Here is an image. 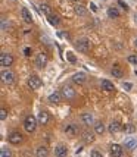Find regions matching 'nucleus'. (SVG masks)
Listing matches in <instances>:
<instances>
[{
  "mask_svg": "<svg viewBox=\"0 0 137 157\" xmlns=\"http://www.w3.org/2000/svg\"><path fill=\"white\" fill-rule=\"evenodd\" d=\"M61 94H62V97L63 98H66V100H72V98H75V96H77V91L71 85H63L62 87V90H61Z\"/></svg>",
  "mask_w": 137,
  "mask_h": 157,
  "instance_id": "obj_2",
  "label": "nucleus"
},
{
  "mask_svg": "<svg viewBox=\"0 0 137 157\" xmlns=\"http://www.w3.org/2000/svg\"><path fill=\"white\" fill-rule=\"evenodd\" d=\"M90 156L91 157H103L102 153H100V151H97V150H93L91 153H90Z\"/></svg>",
  "mask_w": 137,
  "mask_h": 157,
  "instance_id": "obj_33",
  "label": "nucleus"
},
{
  "mask_svg": "<svg viewBox=\"0 0 137 157\" xmlns=\"http://www.w3.org/2000/svg\"><path fill=\"white\" fill-rule=\"evenodd\" d=\"M65 134H68V135H71V137H74L75 134H78V128H77V125H74V123L66 125V128H65Z\"/></svg>",
  "mask_w": 137,
  "mask_h": 157,
  "instance_id": "obj_17",
  "label": "nucleus"
},
{
  "mask_svg": "<svg viewBox=\"0 0 137 157\" xmlns=\"http://www.w3.org/2000/svg\"><path fill=\"white\" fill-rule=\"evenodd\" d=\"M118 3H119V5H121V7H124V9H125V10H127V9H128V6H127V5H125V3H124L123 0H119V2H118Z\"/></svg>",
  "mask_w": 137,
  "mask_h": 157,
  "instance_id": "obj_36",
  "label": "nucleus"
},
{
  "mask_svg": "<svg viewBox=\"0 0 137 157\" xmlns=\"http://www.w3.org/2000/svg\"><path fill=\"white\" fill-rule=\"evenodd\" d=\"M123 131L125 132V134H134V132H136V126H134L133 123H125Z\"/></svg>",
  "mask_w": 137,
  "mask_h": 157,
  "instance_id": "obj_26",
  "label": "nucleus"
},
{
  "mask_svg": "<svg viewBox=\"0 0 137 157\" xmlns=\"http://www.w3.org/2000/svg\"><path fill=\"white\" fill-rule=\"evenodd\" d=\"M77 50L78 52H81V53H87L90 50V41L89 38H81V40L77 41Z\"/></svg>",
  "mask_w": 137,
  "mask_h": 157,
  "instance_id": "obj_3",
  "label": "nucleus"
},
{
  "mask_svg": "<svg viewBox=\"0 0 137 157\" xmlns=\"http://www.w3.org/2000/svg\"><path fill=\"white\" fill-rule=\"evenodd\" d=\"M35 156L37 157H49V150L46 147H38L35 151Z\"/></svg>",
  "mask_w": 137,
  "mask_h": 157,
  "instance_id": "obj_24",
  "label": "nucleus"
},
{
  "mask_svg": "<svg viewBox=\"0 0 137 157\" xmlns=\"http://www.w3.org/2000/svg\"><path fill=\"white\" fill-rule=\"evenodd\" d=\"M121 129H123V126H121V123L118 122V121H112V122L109 123V126H108L109 134H118Z\"/></svg>",
  "mask_w": 137,
  "mask_h": 157,
  "instance_id": "obj_11",
  "label": "nucleus"
},
{
  "mask_svg": "<svg viewBox=\"0 0 137 157\" xmlns=\"http://www.w3.org/2000/svg\"><path fill=\"white\" fill-rule=\"evenodd\" d=\"M66 59H68L71 63H77V59H75V56L72 55L71 52H66Z\"/></svg>",
  "mask_w": 137,
  "mask_h": 157,
  "instance_id": "obj_31",
  "label": "nucleus"
},
{
  "mask_svg": "<svg viewBox=\"0 0 137 157\" xmlns=\"http://www.w3.org/2000/svg\"><path fill=\"white\" fill-rule=\"evenodd\" d=\"M74 2H77V3H81L83 0H74Z\"/></svg>",
  "mask_w": 137,
  "mask_h": 157,
  "instance_id": "obj_38",
  "label": "nucleus"
},
{
  "mask_svg": "<svg viewBox=\"0 0 137 157\" xmlns=\"http://www.w3.org/2000/svg\"><path fill=\"white\" fill-rule=\"evenodd\" d=\"M90 5H91V6H90V7H91V10H93V12H96V10H97V7L95 6V5H93V3H90Z\"/></svg>",
  "mask_w": 137,
  "mask_h": 157,
  "instance_id": "obj_37",
  "label": "nucleus"
},
{
  "mask_svg": "<svg viewBox=\"0 0 137 157\" xmlns=\"http://www.w3.org/2000/svg\"><path fill=\"white\" fill-rule=\"evenodd\" d=\"M111 74L115 76V78H121V76L124 75V72H123V69L119 68L118 65H115L114 68H112V71H111Z\"/></svg>",
  "mask_w": 137,
  "mask_h": 157,
  "instance_id": "obj_25",
  "label": "nucleus"
},
{
  "mask_svg": "<svg viewBox=\"0 0 137 157\" xmlns=\"http://www.w3.org/2000/svg\"><path fill=\"white\" fill-rule=\"evenodd\" d=\"M108 16L112 18V19H115V18L119 16V10H118L117 7H109V9H108Z\"/></svg>",
  "mask_w": 137,
  "mask_h": 157,
  "instance_id": "obj_27",
  "label": "nucleus"
},
{
  "mask_svg": "<svg viewBox=\"0 0 137 157\" xmlns=\"http://www.w3.org/2000/svg\"><path fill=\"white\" fill-rule=\"evenodd\" d=\"M61 96L59 93H53V94H50L49 96V103H52V104H58V103L61 101Z\"/></svg>",
  "mask_w": 137,
  "mask_h": 157,
  "instance_id": "obj_22",
  "label": "nucleus"
},
{
  "mask_svg": "<svg viewBox=\"0 0 137 157\" xmlns=\"http://www.w3.org/2000/svg\"><path fill=\"white\" fill-rule=\"evenodd\" d=\"M86 79H87V75H86L84 72H77V74L72 75V82H74V84H78V85L84 84Z\"/></svg>",
  "mask_w": 137,
  "mask_h": 157,
  "instance_id": "obj_10",
  "label": "nucleus"
},
{
  "mask_svg": "<svg viewBox=\"0 0 137 157\" xmlns=\"http://www.w3.org/2000/svg\"><path fill=\"white\" fill-rule=\"evenodd\" d=\"M128 63H131V65H134V66H137V55H130L128 56Z\"/></svg>",
  "mask_w": 137,
  "mask_h": 157,
  "instance_id": "obj_30",
  "label": "nucleus"
},
{
  "mask_svg": "<svg viewBox=\"0 0 137 157\" xmlns=\"http://www.w3.org/2000/svg\"><path fill=\"white\" fill-rule=\"evenodd\" d=\"M6 117H7V110L6 109H2V110H0V119H2V121H5Z\"/></svg>",
  "mask_w": 137,
  "mask_h": 157,
  "instance_id": "obj_32",
  "label": "nucleus"
},
{
  "mask_svg": "<svg viewBox=\"0 0 137 157\" xmlns=\"http://www.w3.org/2000/svg\"><path fill=\"white\" fill-rule=\"evenodd\" d=\"M38 123H41V125H46V123L49 122V113L46 112V110H40V113H38Z\"/></svg>",
  "mask_w": 137,
  "mask_h": 157,
  "instance_id": "obj_18",
  "label": "nucleus"
},
{
  "mask_svg": "<svg viewBox=\"0 0 137 157\" xmlns=\"http://www.w3.org/2000/svg\"><path fill=\"white\" fill-rule=\"evenodd\" d=\"M38 10H40L44 16H50V15H52V7L49 6L47 3H40V5H38Z\"/></svg>",
  "mask_w": 137,
  "mask_h": 157,
  "instance_id": "obj_15",
  "label": "nucleus"
},
{
  "mask_svg": "<svg viewBox=\"0 0 137 157\" xmlns=\"http://www.w3.org/2000/svg\"><path fill=\"white\" fill-rule=\"evenodd\" d=\"M100 87H102V90H105V91H114V84L111 81H108V79H102L100 81Z\"/></svg>",
  "mask_w": 137,
  "mask_h": 157,
  "instance_id": "obj_19",
  "label": "nucleus"
},
{
  "mask_svg": "<svg viewBox=\"0 0 137 157\" xmlns=\"http://www.w3.org/2000/svg\"><path fill=\"white\" fill-rule=\"evenodd\" d=\"M105 125H103V122H95V134H97V135H102L103 132H105Z\"/></svg>",
  "mask_w": 137,
  "mask_h": 157,
  "instance_id": "obj_20",
  "label": "nucleus"
},
{
  "mask_svg": "<svg viewBox=\"0 0 137 157\" xmlns=\"http://www.w3.org/2000/svg\"><path fill=\"white\" fill-rule=\"evenodd\" d=\"M124 145H125L127 150H130V151L136 150L137 148V140L136 138H127V140L124 141Z\"/></svg>",
  "mask_w": 137,
  "mask_h": 157,
  "instance_id": "obj_13",
  "label": "nucleus"
},
{
  "mask_svg": "<svg viewBox=\"0 0 137 157\" xmlns=\"http://www.w3.org/2000/svg\"><path fill=\"white\" fill-rule=\"evenodd\" d=\"M109 153L112 157H123V147L119 144H111Z\"/></svg>",
  "mask_w": 137,
  "mask_h": 157,
  "instance_id": "obj_7",
  "label": "nucleus"
},
{
  "mask_svg": "<svg viewBox=\"0 0 137 157\" xmlns=\"http://www.w3.org/2000/svg\"><path fill=\"white\" fill-rule=\"evenodd\" d=\"M83 140H84L86 143H93V141H95V134H91L89 131H84V132H83Z\"/></svg>",
  "mask_w": 137,
  "mask_h": 157,
  "instance_id": "obj_23",
  "label": "nucleus"
},
{
  "mask_svg": "<svg viewBox=\"0 0 137 157\" xmlns=\"http://www.w3.org/2000/svg\"><path fill=\"white\" fill-rule=\"evenodd\" d=\"M75 13L78 15V16H83V18H84V16H87V9L83 6V5L78 3V5L75 6Z\"/></svg>",
  "mask_w": 137,
  "mask_h": 157,
  "instance_id": "obj_21",
  "label": "nucleus"
},
{
  "mask_svg": "<svg viewBox=\"0 0 137 157\" xmlns=\"http://www.w3.org/2000/svg\"><path fill=\"white\" fill-rule=\"evenodd\" d=\"M49 57L46 53H40V55H37V59H35V63H37V66L38 68H44L46 66V63H47Z\"/></svg>",
  "mask_w": 137,
  "mask_h": 157,
  "instance_id": "obj_12",
  "label": "nucleus"
},
{
  "mask_svg": "<svg viewBox=\"0 0 137 157\" xmlns=\"http://www.w3.org/2000/svg\"><path fill=\"white\" fill-rule=\"evenodd\" d=\"M0 157H12V151L9 150L7 147H2V153H0Z\"/></svg>",
  "mask_w": 137,
  "mask_h": 157,
  "instance_id": "obj_28",
  "label": "nucleus"
},
{
  "mask_svg": "<svg viewBox=\"0 0 137 157\" xmlns=\"http://www.w3.org/2000/svg\"><path fill=\"white\" fill-rule=\"evenodd\" d=\"M31 53H33V50H31L30 47H25V48H24V55H25V56H31Z\"/></svg>",
  "mask_w": 137,
  "mask_h": 157,
  "instance_id": "obj_35",
  "label": "nucleus"
},
{
  "mask_svg": "<svg viewBox=\"0 0 137 157\" xmlns=\"http://www.w3.org/2000/svg\"><path fill=\"white\" fill-rule=\"evenodd\" d=\"M37 119L34 116H27L25 117V121H24V129L27 131L28 134H33L37 128Z\"/></svg>",
  "mask_w": 137,
  "mask_h": 157,
  "instance_id": "obj_1",
  "label": "nucleus"
},
{
  "mask_svg": "<svg viewBox=\"0 0 137 157\" xmlns=\"http://www.w3.org/2000/svg\"><path fill=\"white\" fill-rule=\"evenodd\" d=\"M21 15H22V19L25 21L27 24H33V16L30 13V10H28L27 7H22L21 9Z\"/></svg>",
  "mask_w": 137,
  "mask_h": 157,
  "instance_id": "obj_16",
  "label": "nucleus"
},
{
  "mask_svg": "<svg viewBox=\"0 0 137 157\" xmlns=\"http://www.w3.org/2000/svg\"><path fill=\"white\" fill-rule=\"evenodd\" d=\"M7 141H9L10 144H19V143H22V134H21V132H18V131H14V132H10V134H9Z\"/></svg>",
  "mask_w": 137,
  "mask_h": 157,
  "instance_id": "obj_5",
  "label": "nucleus"
},
{
  "mask_svg": "<svg viewBox=\"0 0 137 157\" xmlns=\"http://www.w3.org/2000/svg\"><path fill=\"white\" fill-rule=\"evenodd\" d=\"M136 46H137V38H136Z\"/></svg>",
  "mask_w": 137,
  "mask_h": 157,
  "instance_id": "obj_39",
  "label": "nucleus"
},
{
  "mask_svg": "<svg viewBox=\"0 0 137 157\" xmlns=\"http://www.w3.org/2000/svg\"><path fill=\"white\" fill-rule=\"evenodd\" d=\"M47 19H49V22L52 24V25H59V18L56 16V15H50V16H47Z\"/></svg>",
  "mask_w": 137,
  "mask_h": 157,
  "instance_id": "obj_29",
  "label": "nucleus"
},
{
  "mask_svg": "<svg viewBox=\"0 0 137 157\" xmlns=\"http://www.w3.org/2000/svg\"><path fill=\"white\" fill-rule=\"evenodd\" d=\"M0 63H2V66H10L12 63H14V56L10 55V53H2L0 55Z\"/></svg>",
  "mask_w": 137,
  "mask_h": 157,
  "instance_id": "obj_4",
  "label": "nucleus"
},
{
  "mask_svg": "<svg viewBox=\"0 0 137 157\" xmlns=\"http://www.w3.org/2000/svg\"><path fill=\"white\" fill-rule=\"evenodd\" d=\"M123 87H124V90L130 91V90L133 88V84H131V82H124V84H123Z\"/></svg>",
  "mask_w": 137,
  "mask_h": 157,
  "instance_id": "obj_34",
  "label": "nucleus"
},
{
  "mask_svg": "<svg viewBox=\"0 0 137 157\" xmlns=\"http://www.w3.org/2000/svg\"><path fill=\"white\" fill-rule=\"evenodd\" d=\"M81 122L84 123V125L90 126V125H93V123H95V117H93L91 113H83L81 115Z\"/></svg>",
  "mask_w": 137,
  "mask_h": 157,
  "instance_id": "obj_14",
  "label": "nucleus"
},
{
  "mask_svg": "<svg viewBox=\"0 0 137 157\" xmlns=\"http://www.w3.org/2000/svg\"><path fill=\"white\" fill-rule=\"evenodd\" d=\"M55 156L56 157H66L68 156V148L63 144H58L55 147Z\"/></svg>",
  "mask_w": 137,
  "mask_h": 157,
  "instance_id": "obj_9",
  "label": "nucleus"
},
{
  "mask_svg": "<svg viewBox=\"0 0 137 157\" xmlns=\"http://www.w3.org/2000/svg\"><path fill=\"white\" fill-rule=\"evenodd\" d=\"M2 81H3V84H6V85L14 84V81H15L14 74H12L10 71H3V72H2Z\"/></svg>",
  "mask_w": 137,
  "mask_h": 157,
  "instance_id": "obj_6",
  "label": "nucleus"
},
{
  "mask_svg": "<svg viewBox=\"0 0 137 157\" xmlns=\"http://www.w3.org/2000/svg\"><path fill=\"white\" fill-rule=\"evenodd\" d=\"M27 84H28V87H30V88L38 90L41 87V79L38 78V76H30V78H28V81H27Z\"/></svg>",
  "mask_w": 137,
  "mask_h": 157,
  "instance_id": "obj_8",
  "label": "nucleus"
}]
</instances>
